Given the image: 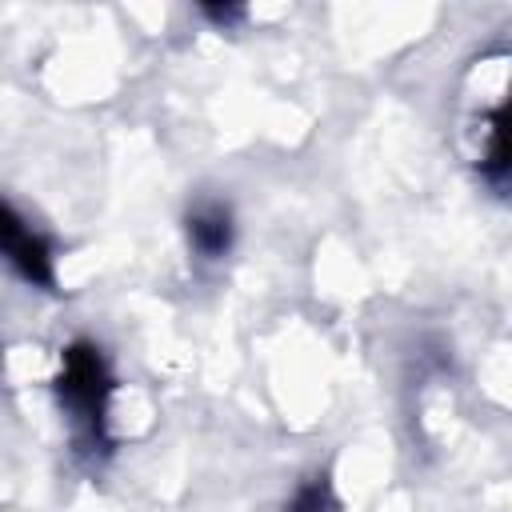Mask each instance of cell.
<instances>
[{
    "instance_id": "obj_2",
    "label": "cell",
    "mask_w": 512,
    "mask_h": 512,
    "mask_svg": "<svg viewBox=\"0 0 512 512\" xmlns=\"http://www.w3.org/2000/svg\"><path fill=\"white\" fill-rule=\"evenodd\" d=\"M0 260L36 288H56V256L52 244L8 204L0 200Z\"/></svg>"
},
{
    "instance_id": "obj_1",
    "label": "cell",
    "mask_w": 512,
    "mask_h": 512,
    "mask_svg": "<svg viewBox=\"0 0 512 512\" xmlns=\"http://www.w3.org/2000/svg\"><path fill=\"white\" fill-rule=\"evenodd\" d=\"M56 396L68 408L76 432H84L88 444H104V412H108V396H112V372L96 344L72 340L60 352Z\"/></svg>"
},
{
    "instance_id": "obj_4",
    "label": "cell",
    "mask_w": 512,
    "mask_h": 512,
    "mask_svg": "<svg viewBox=\"0 0 512 512\" xmlns=\"http://www.w3.org/2000/svg\"><path fill=\"white\" fill-rule=\"evenodd\" d=\"M284 512H336L328 476H308V480L292 492V500L284 504Z\"/></svg>"
},
{
    "instance_id": "obj_5",
    "label": "cell",
    "mask_w": 512,
    "mask_h": 512,
    "mask_svg": "<svg viewBox=\"0 0 512 512\" xmlns=\"http://www.w3.org/2000/svg\"><path fill=\"white\" fill-rule=\"evenodd\" d=\"M204 16H212V20L228 24V20H236V16H240V8H204Z\"/></svg>"
},
{
    "instance_id": "obj_3",
    "label": "cell",
    "mask_w": 512,
    "mask_h": 512,
    "mask_svg": "<svg viewBox=\"0 0 512 512\" xmlns=\"http://www.w3.org/2000/svg\"><path fill=\"white\" fill-rule=\"evenodd\" d=\"M188 240L204 260H220L232 248V212L224 204H200L188 216Z\"/></svg>"
}]
</instances>
